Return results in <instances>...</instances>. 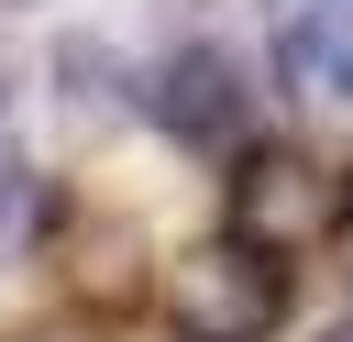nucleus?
Returning a JSON list of instances; mask_svg holds the SVG:
<instances>
[{"label": "nucleus", "mask_w": 353, "mask_h": 342, "mask_svg": "<svg viewBox=\"0 0 353 342\" xmlns=\"http://www.w3.org/2000/svg\"><path fill=\"white\" fill-rule=\"evenodd\" d=\"M276 320H287V254L210 232L165 265V331L176 342H265Z\"/></svg>", "instance_id": "f257e3e1"}, {"label": "nucleus", "mask_w": 353, "mask_h": 342, "mask_svg": "<svg viewBox=\"0 0 353 342\" xmlns=\"http://www.w3.org/2000/svg\"><path fill=\"white\" fill-rule=\"evenodd\" d=\"M331 221H342V177H320L298 143H254V154L232 165V232H243V243L298 254V243L331 232Z\"/></svg>", "instance_id": "f03ea898"}, {"label": "nucleus", "mask_w": 353, "mask_h": 342, "mask_svg": "<svg viewBox=\"0 0 353 342\" xmlns=\"http://www.w3.org/2000/svg\"><path fill=\"white\" fill-rule=\"evenodd\" d=\"M143 110H154L176 143H232V121H243V66H232L221 44H176V55L143 77Z\"/></svg>", "instance_id": "7ed1b4c3"}, {"label": "nucleus", "mask_w": 353, "mask_h": 342, "mask_svg": "<svg viewBox=\"0 0 353 342\" xmlns=\"http://www.w3.org/2000/svg\"><path fill=\"white\" fill-rule=\"evenodd\" d=\"M276 66L309 99H353V0H276Z\"/></svg>", "instance_id": "20e7f679"}, {"label": "nucleus", "mask_w": 353, "mask_h": 342, "mask_svg": "<svg viewBox=\"0 0 353 342\" xmlns=\"http://www.w3.org/2000/svg\"><path fill=\"white\" fill-rule=\"evenodd\" d=\"M33 221H44V177H33V165L0 143V243H22Z\"/></svg>", "instance_id": "39448f33"}, {"label": "nucleus", "mask_w": 353, "mask_h": 342, "mask_svg": "<svg viewBox=\"0 0 353 342\" xmlns=\"http://www.w3.org/2000/svg\"><path fill=\"white\" fill-rule=\"evenodd\" d=\"M331 232H342V243H353V177H342V221H331Z\"/></svg>", "instance_id": "423d86ee"}, {"label": "nucleus", "mask_w": 353, "mask_h": 342, "mask_svg": "<svg viewBox=\"0 0 353 342\" xmlns=\"http://www.w3.org/2000/svg\"><path fill=\"white\" fill-rule=\"evenodd\" d=\"M320 342H353V320H331V331H320Z\"/></svg>", "instance_id": "0eeeda50"}, {"label": "nucleus", "mask_w": 353, "mask_h": 342, "mask_svg": "<svg viewBox=\"0 0 353 342\" xmlns=\"http://www.w3.org/2000/svg\"><path fill=\"white\" fill-rule=\"evenodd\" d=\"M0 121H11V66H0Z\"/></svg>", "instance_id": "6e6552de"}]
</instances>
